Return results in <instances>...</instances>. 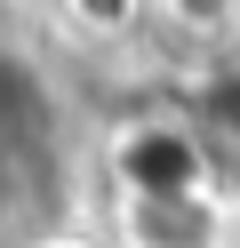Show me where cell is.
<instances>
[{
	"label": "cell",
	"mask_w": 240,
	"mask_h": 248,
	"mask_svg": "<svg viewBox=\"0 0 240 248\" xmlns=\"http://www.w3.org/2000/svg\"><path fill=\"white\" fill-rule=\"evenodd\" d=\"M112 200H152V192H208L216 184V144L184 120H128L104 144Z\"/></svg>",
	"instance_id": "1"
},
{
	"label": "cell",
	"mask_w": 240,
	"mask_h": 248,
	"mask_svg": "<svg viewBox=\"0 0 240 248\" xmlns=\"http://www.w3.org/2000/svg\"><path fill=\"white\" fill-rule=\"evenodd\" d=\"M112 240H120V248H224V240H232V216H224L216 184H208V192L112 200Z\"/></svg>",
	"instance_id": "2"
},
{
	"label": "cell",
	"mask_w": 240,
	"mask_h": 248,
	"mask_svg": "<svg viewBox=\"0 0 240 248\" xmlns=\"http://www.w3.org/2000/svg\"><path fill=\"white\" fill-rule=\"evenodd\" d=\"M152 16L168 24V32L200 40V48H216V40L240 32V0H152Z\"/></svg>",
	"instance_id": "3"
},
{
	"label": "cell",
	"mask_w": 240,
	"mask_h": 248,
	"mask_svg": "<svg viewBox=\"0 0 240 248\" xmlns=\"http://www.w3.org/2000/svg\"><path fill=\"white\" fill-rule=\"evenodd\" d=\"M64 24H72L80 40H128L144 16H152V0H56Z\"/></svg>",
	"instance_id": "4"
},
{
	"label": "cell",
	"mask_w": 240,
	"mask_h": 248,
	"mask_svg": "<svg viewBox=\"0 0 240 248\" xmlns=\"http://www.w3.org/2000/svg\"><path fill=\"white\" fill-rule=\"evenodd\" d=\"M216 128H208V136H224V144H240V72H224V80H216Z\"/></svg>",
	"instance_id": "5"
},
{
	"label": "cell",
	"mask_w": 240,
	"mask_h": 248,
	"mask_svg": "<svg viewBox=\"0 0 240 248\" xmlns=\"http://www.w3.org/2000/svg\"><path fill=\"white\" fill-rule=\"evenodd\" d=\"M32 248H120V240H96V232H48V240H32Z\"/></svg>",
	"instance_id": "6"
}]
</instances>
